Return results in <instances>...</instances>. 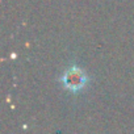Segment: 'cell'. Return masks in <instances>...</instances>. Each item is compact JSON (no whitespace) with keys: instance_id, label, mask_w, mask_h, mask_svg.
<instances>
[{"instance_id":"cell-1","label":"cell","mask_w":134,"mask_h":134,"mask_svg":"<svg viewBox=\"0 0 134 134\" xmlns=\"http://www.w3.org/2000/svg\"><path fill=\"white\" fill-rule=\"evenodd\" d=\"M62 82H63V86L67 90L79 91L86 86L87 79H86V74L80 69L72 66L64 72V75L62 76Z\"/></svg>"}]
</instances>
